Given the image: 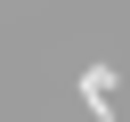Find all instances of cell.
Wrapping results in <instances>:
<instances>
[{"label":"cell","mask_w":130,"mask_h":122,"mask_svg":"<svg viewBox=\"0 0 130 122\" xmlns=\"http://www.w3.org/2000/svg\"><path fill=\"white\" fill-rule=\"evenodd\" d=\"M114 81H122L114 65H89V73H81V106H89L98 122H114Z\"/></svg>","instance_id":"6da1fadb"}]
</instances>
